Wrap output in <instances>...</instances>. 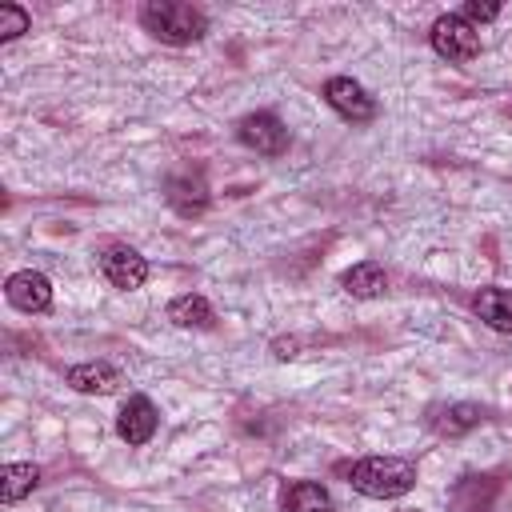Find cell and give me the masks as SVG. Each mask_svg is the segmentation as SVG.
<instances>
[{"label":"cell","mask_w":512,"mask_h":512,"mask_svg":"<svg viewBox=\"0 0 512 512\" xmlns=\"http://www.w3.org/2000/svg\"><path fill=\"white\" fill-rule=\"evenodd\" d=\"M276 356H280V360L296 356V340H280V344H276Z\"/></svg>","instance_id":"d6986e66"},{"label":"cell","mask_w":512,"mask_h":512,"mask_svg":"<svg viewBox=\"0 0 512 512\" xmlns=\"http://www.w3.org/2000/svg\"><path fill=\"white\" fill-rule=\"evenodd\" d=\"M460 16L476 28V24H484V20H496L500 16V4H480V0H468L464 8H460Z\"/></svg>","instance_id":"ac0fdd59"},{"label":"cell","mask_w":512,"mask_h":512,"mask_svg":"<svg viewBox=\"0 0 512 512\" xmlns=\"http://www.w3.org/2000/svg\"><path fill=\"white\" fill-rule=\"evenodd\" d=\"M140 24L164 44H192L208 32V16L180 0H148L140 8Z\"/></svg>","instance_id":"7a4b0ae2"},{"label":"cell","mask_w":512,"mask_h":512,"mask_svg":"<svg viewBox=\"0 0 512 512\" xmlns=\"http://www.w3.org/2000/svg\"><path fill=\"white\" fill-rule=\"evenodd\" d=\"M64 380L84 396H112V392H120L124 372L116 364H108V360H88V364H72L64 372Z\"/></svg>","instance_id":"9c48e42d"},{"label":"cell","mask_w":512,"mask_h":512,"mask_svg":"<svg viewBox=\"0 0 512 512\" xmlns=\"http://www.w3.org/2000/svg\"><path fill=\"white\" fill-rule=\"evenodd\" d=\"M156 424H160V412H156V404L148 396H128L124 408H120V416H116V432L132 448L148 444L156 436Z\"/></svg>","instance_id":"52a82bcc"},{"label":"cell","mask_w":512,"mask_h":512,"mask_svg":"<svg viewBox=\"0 0 512 512\" xmlns=\"http://www.w3.org/2000/svg\"><path fill=\"white\" fill-rule=\"evenodd\" d=\"M236 136H240V144H248V148L260 152V156H280V152L288 148V128H284L280 116H272V112H248V116L240 120Z\"/></svg>","instance_id":"8992f818"},{"label":"cell","mask_w":512,"mask_h":512,"mask_svg":"<svg viewBox=\"0 0 512 512\" xmlns=\"http://www.w3.org/2000/svg\"><path fill=\"white\" fill-rule=\"evenodd\" d=\"M348 484L372 500H396L416 488V464L404 456H364L348 468Z\"/></svg>","instance_id":"6da1fadb"},{"label":"cell","mask_w":512,"mask_h":512,"mask_svg":"<svg viewBox=\"0 0 512 512\" xmlns=\"http://www.w3.org/2000/svg\"><path fill=\"white\" fill-rule=\"evenodd\" d=\"M4 296H8V304L20 308V312H44V308L52 304V284H48L44 272L24 268V272H12V276H8Z\"/></svg>","instance_id":"ba28073f"},{"label":"cell","mask_w":512,"mask_h":512,"mask_svg":"<svg viewBox=\"0 0 512 512\" xmlns=\"http://www.w3.org/2000/svg\"><path fill=\"white\" fill-rule=\"evenodd\" d=\"M168 320L176 328H212L216 316H212V304L200 292H184V296H176L168 304Z\"/></svg>","instance_id":"5bb4252c"},{"label":"cell","mask_w":512,"mask_h":512,"mask_svg":"<svg viewBox=\"0 0 512 512\" xmlns=\"http://www.w3.org/2000/svg\"><path fill=\"white\" fill-rule=\"evenodd\" d=\"M100 272H104V280L112 288L132 292V288H140L148 280V260L128 244H112V248L100 252Z\"/></svg>","instance_id":"5b68a950"},{"label":"cell","mask_w":512,"mask_h":512,"mask_svg":"<svg viewBox=\"0 0 512 512\" xmlns=\"http://www.w3.org/2000/svg\"><path fill=\"white\" fill-rule=\"evenodd\" d=\"M36 480H40V468L36 464H4V472H0V500L4 504L24 500L36 488Z\"/></svg>","instance_id":"2e32d148"},{"label":"cell","mask_w":512,"mask_h":512,"mask_svg":"<svg viewBox=\"0 0 512 512\" xmlns=\"http://www.w3.org/2000/svg\"><path fill=\"white\" fill-rule=\"evenodd\" d=\"M472 308L496 332H512V292L508 288H480L476 300H472Z\"/></svg>","instance_id":"4fadbf2b"},{"label":"cell","mask_w":512,"mask_h":512,"mask_svg":"<svg viewBox=\"0 0 512 512\" xmlns=\"http://www.w3.org/2000/svg\"><path fill=\"white\" fill-rule=\"evenodd\" d=\"M428 36H432V48H436L444 60H452V64H468V60H476V52H480V36H476V28H472L460 12L440 16Z\"/></svg>","instance_id":"3957f363"},{"label":"cell","mask_w":512,"mask_h":512,"mask_svg":"<svg viewBox=\"0 0 512 512\" xmlns=\"http://www.w3.org/2000/svg\"><path fill=\"white\" fill-rule=\"evenodd\" d=\"M324 100H328L332 112H340V116L352 120V124H368V120L376 116V100H372L368 88L356 84L352 76H332V80H324Z\"/></svg>","instance_id":"277c9868"},{"label":"cell","mask_w":512,"mask_h":512,"mask_svg":"<svg viewBox=\"0 0 512 512\" xmlns=\"http://www.w3.org/2000/svg\"><path fill=\"white\" fill-rule=\"evenodd\" d=\"M28 32V12L20 4H0V40H12Z\"/></svg>","instance_id":"e0dca14e"},{"label":"cell","mask_w":512,"mask_h":512,"mask_svg":"<svg viewBox=\"0 0 512 512\" xmlns=\"http://www.w3.org/2000/svg\"><path fill=\"white\" fill-rule=\"evenodd\" d=\"M484 420V408L480 404H448V408H440L436 416H432V428L436 432H444V436H464V432H472L476 424Z\"/></svg>","instance_id":"9a60e30c"},{"label":"cell","mask_w":512,"mask_h":512,"mask_svg":"<svg viewBox=\"0 0 512 512\" xmlns=\"http://www.w3.org/2000/svg\"><path fill=\"white\" fill-rule=\"evenodd\" d=\"M168 204H172L180 216H196V212H204V204H208V188H204L200 172H176V176L168 180Z\"/></svg>","instance_id":"8fae6325"},{"label":"cell","mask_w":512,"mask_h":512,"mask_svg":"<svg viewBox=\"0 0 512 512\" xmlns=\"http://www.w3.org/2000/svg\"><path fill=\"white\" fill-rule=\"evenodd\" d=\"M340 284H344V292L356 296V300H376V296H384L388 276H384V268H380L376 260H360V264H352V268L344 272Z\"/></svg>","instance_id":"7c38bea8"},{"label":"cell","mask_w":512,"mask_h":512,"mask_svg":"<svg viewBox=\"0 0 512 512\" xmlns=\"http://www.w3.org/2000/svg\"><path fill=\"white\" fill-rule=\"evenodd\" d=\"M280 512H332V496L316 480H292L280 492Z\"/></svg>","instance_id":"30bf717a"}]
</instances>
